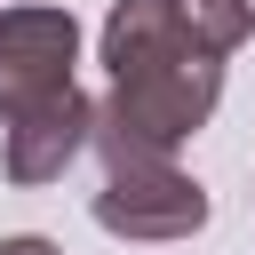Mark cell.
<instances>
[{
  "label": "cell",
  "instance_id": "cell-1",
  "mask_svg": "<svg viewBox=\"0 0 255 255\" xmlns=\"http://www.w3.org/2000/svg\"><path fill=\"white\" fill-rule=\"evenodd\" d=\"M104 72L112 96L88 128L104 159H175L223 104V48L191 32L183 0H112Z\"/></svg>",
  "mask_w": 255,
  "mask_h": 255
},
{
  "label": "cell",
  "instance_id": "cell-2",
  "mask_svg": "<svg viewBox=\"0 0 255 255\" xmlns=\"http://www.w3.org/2000/svg\"><path fill=\"white\" fill-rule=\"evenodd\" d=\"M88 215L112 239L175 247V239L207 231V183L183 175L175 159H104V191L88 199Z\"/></svg>",
  "mask_w": 255,
  "mask_h": 255
},
{
  "label": "cell",
  "instance_id": "cell-3",
  "mask_svg": "<svg viewBox=\"0 0 255 255\" xmlns=\"http://www.w3.org/2000/svg\"><path fill=\"white\" fill-rule=\"evenodd\" d=\"M72 64H80V24H72L64 0H16V8H0V120L64 96Z\"/></svg>",
  "mask_w": 255,
  "mask_h": 255
},
{
  "label": "cell",
  "instance_id": "cell-4",
  "mask_svg": "<svg viewBox=\"0 0 255 255\" xmlns=\"http://www.w3.org/2000/svg\"><path fill=\"white\" fill-rule=\"evenodd\" d=\"M8 128V143H0V167H8V183H24V191H40V183H56L80 151H88V128H96V104L80 96V80L64 88V96H48V104H32V112H16V120H0Z\"/></svg>",
  "mask_w": 255,
  "mask_h": 255
},
{
  "label": "cell",
  "instance_id": "cell-5",
  "mask_svg": "<svg viewBox=\"0 0 255 255\" xmlns=\"http://www.w3.org/2000/svg\"><path fill=\"white\" fill-rule=\"evenodd\" d=\"M183 16H191V32L207 40V48H239V40H255V0H183Z\"/></svg>",
  "mask_w": 255,
  "mask_h": 255
}]
</instances>
